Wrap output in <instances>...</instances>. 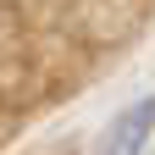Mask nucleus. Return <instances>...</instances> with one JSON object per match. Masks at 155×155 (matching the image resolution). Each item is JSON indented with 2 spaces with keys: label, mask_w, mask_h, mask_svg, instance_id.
Masks as SVG:
<instances>
[{
  "label": "nucleus",
  "mask_w": 155,
  "mask_h": 155,
  "mask_svg": "<svg viewBox=\"0 0 155 155\" xmlns=\"http://www.w3.org/2000/svg\"><path fill=\"white\" fill-rule=\"evenodd\" d=\"M150 133H155V94H150V100H139V105H127V111L111 122L100 155H139Z\"/></svg>",
  "instance_id": "f257e3e1"
}]
</instances>
